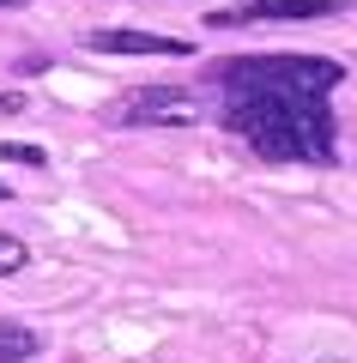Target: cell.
<instances>
[{"instance_id":"cell-8","label":"cell","mask_w":357,"mask_h":363,"mask_svg":"<svg viewBox=\"0 0 357 363\" xmlns=\"http://www.w3.org/2000/svg\"><path fill=\"white\" fill-rule=\"evenodd\" d=\"M0 6H25V0H0Z\"/></svg>"},{"instance_id":"cell-2","label":"cell","mask_w":357,"mask_h":363,"mask_svg":"<svg viewBox=\"0 0 357 363\" xmlns=\"http://www.w3.org/2000/svg\"><path fill=\"white\" fill-rule=\"evenodd\" d=\"M109 128H194L200 121V91L188 85H133L103 109Z\"/></svg>"},{"instance_id":"cell-9","label":"cell","mask_w":357,"mask_h":363,"mask_svg":"<svg viewBox=\"0 0 357 363\" xmlns=\"http://www.w3.org/2000/svg\"><path fill=\"white\" fill-rule=\"evenodd\" d=\"M0 194H6V188H0Z\"/></svg>"},{"instance_id":"cell-3","label":"cell","mask_w":357,"mask_h":363,"mask_svg":"<svg viewBox=\"0 0 357 363\" xmlns=\"http://www.w3.org/2000/svg\"><path fill=\"white\" fill-rule=\"evenodd\" d=\"M339 0H243V6H224L206 25L212 30H243V25H297V18H333Z\"/></svg>"},{"instance_id":"cell-5","label":"cell","mask_w":357,"mask_h":363,"mask_svg":"<svg viewBox=\"0 0 357 363\" xmlns=\"http://www.w3.org/2000/svg\"><path fill=\"white\" fill-rule=\"evenodd\" d=\"M37 351H43L37 327H25V321H0V363H31Z\"/></svg>"},{"instance_id":"cell-1","label":"cell","mask_w":357,"mask_h":363,"mask_svg":"<svg viewBox=\"0 0 357 363\" xmlns=\"http://www.w3.org/2000/svg\"><path fill=\"white\" fill-rule=\"evenodd\" d=\"M345 67L327 55H230L212 67L218 121L267 164H333V91Z\"/></svg>"},{"instance_id":"cell-7","label":"cell","mask_w":357,"mask_h":363,"mask_svg":"<svg viewBox=\"0 0 357 363\" xmlns=\"http://www.w3.org/2000/svg\"><path fill=\"white\" fill-rule=\"evenodd\" d=\"M0 164H31V169H43V164H49V152H43V145H18V140H0Z\"/></svg>"},{"instance_id":"cell-6","label":"cell","mask_w":357,"mask_h":363,"mask_svg":"<svg viewBox=\"0 0 357 363\" xmlns=\"http://www.w3.org/2000/svg\"><path fill=\"white\" fill-rule=\"evenodd\" d=\"M25 267H31V248L0 230V279H13V272H25Z\"/></svg>"},{"instance_id":"cell-4","label":"cell","mask_w":357,"mask_h":363,"mask_svg":"<svg viewBox=\"0 0 357 363\" xmlns=\"http://www.w3.org/2000/svg\"><path fill=\"white\" fill-rule=\"evenodd\" d=\"M91 55H170V61H188V43L182 37H152V30H85Z\"/></svg>"}]
</instances>
